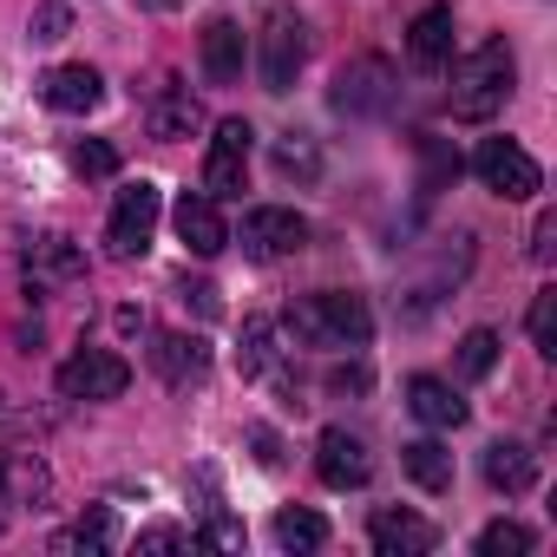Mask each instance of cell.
I'll list each match as a JSON object with an SVG mask.
<instances>
[{
    "mask_svg": "<svg viewBox=\"0 0 557 557\" xmlns=\"http://www.w3.org/2000/svg\"><path fill=\"white\" fill-rule=\"evenodd\" d=\"M283 322L302 348H368L374 342V309H368V296H348V289H315V296L289 302Z\"/></svg>",
    "mask_w": 557,
    "mask_h": 557,
    "instance_id": "obj_1",
    "label": "cell"
},
{
    "mask_svg": "<svg viewBox=\"0 0 557 557\" xmlns=\"http://www.w3.org/2000/svg\"><path fill=\"white\" fill-rule=\"evenodd\" d=\"M511 79H518V60H511V47H505V40L472 47V53L453 66V119H466V125L498 119V112H505V99H511Z\"/></svg>",
    "mask_w": 557,
    "mask_h": 557,
    "instance_id": "obj_2",
    "label": "cell"
},
{
    "mask_svg": "<svg viewBox=\"0 0 557 557\" xmlns=\"http://www.w3.org/2000/svg\"><path fill=\"white\" fill-rule=\"evenodd\" d=\"M309 60V27L275 0V8L262 14V34H256V73H262V92H289L296 73Z\"/></svg>",
    "mask_w": 557,
    "mask_h": 557,
    "instance_id": "obj_3",
    "label": "cell"
},
{
    "mask_svg": "<svg viewBox=\"0 0 557 557\" xmlns=\"http://www.w3.org/2000/svg\"><path fill=\"white\" fill-rule=\"evenodd\" d=\"M472 177H479L492 197H505V203H531V197L544 190L537 158H531L524 145H511V138H479V151H472Z\"/></svg>",
    "mask_w": 557,
    "mask_h": 557,
    "instance_id": "obj_4",
    "label": "cell"
},
{
    "mask_svg": "<svg viewBox=\"0 0 557 557\" xmlns=\"http://www.w3.org/2000/svg\"><path fill=\"white\" fill-rule=\"evenodd\" d=\"M158 210H164V197H158V184H125L119 190V203H112V216H106V249L119 256V262H132V256H145L151 249V230H158Z\"/></svg>",
    "mask_w": 557,
    "mask_h": 557,
    "instance_id": "obj_5",
    "label": "cell"
},
{
    "mask_svg": "<svg viewBox=\"0 0 557 557\" xmlns=\"http://www.w3.org/2000/svg\"><path fill=\"white\" fill-rule=\"evenodd\" d=\"M302 243H309V216H302V210H289V203L243 210V256L275 262V256H296Z\"/></svg>",
    "mask_w": 557,
    "mask_h": 557,
    "instance_id": "obj_6",
    "label": "cell"
},
{
    "mask_svg": "<svg viewBox=\"0 0 557 557\" xmlns=\"http://www.w3.org/2000/svg\"><path fill=\"white\" fill-rule=\"evenodd\" d=\"M249 145H256V132L243 125V119H223L216 125V138H210V151H203V197H243V177H249Z\"/></svg>",
    "mask_w": 557,
    "mask_h": 557,
    "instance_id": "obj_7",
    "label": "cell"
},
{
    "mask_svg": "<svg viewBox=\"0 0 557 557\" xmlns=\"http://www.w3.org/2000/svg\"><path fill=\"white\" fill-rule=\"evenodd\" d=\"M132 387V368H125V355H112V348H79L66 368H60V394L66 400H119Z\"/></svg>",
    "mask_w": 557,
    "mask_h": 557,
    "instance_id": "obj_8",
    "label": "cell"
},
{
    "mask_svg": "<svg viewBox=\"0 0 557 557\" xmlns=\"http://www.w3.org/2000/svg\"><path fill=\"white\" fill-rule=\"evenodd\" d=\"M315 472H322V485H335V492H361V485L374 479V459H368V446H361L348 426H329V433L315 440Z\"/></svg>",
    "mask_w": 557,
    "mask_h": 557,
    "instance_id": "obj_9",
    "label": "cell"
},
{
    "mask_svg": "<svg viewBox=\"0 0 557 557\" xmlns=\"http://www.w3.org/2000/svg\"><path fill=\"white\" fill-rule=\"evenodd\" d=\"M368 544H374L381 557H426V550L440 544V531H433V518H420V511L381 505V511L368 518Z\"/></svg>",
    "mask_w": 557,
    "mask_h": 557,
    "instance_id": "obj_10",
    "label": "cell"
},
{
    "mask_svg": "<svg viewBox=\"0 0 557 557\" xmlns=\"http://www.w3.org/2000/svg\"><path fill=\"white\" fill-rule=\"evenodd\" d=\"M387 99H394V66L387 60H355V66H342L335 73V112H387Z\"/></svg>",
    "mask_w": 557,
    "mask_h": 557,
    "instance_id": "obj_11",
    "label": "cell"
},
{
    "mask_svg": "<svg viewBox=\"0 0 557 557\" xmlns=\"http://www.w3.org/2000/svg\"><path fill=\"white\" fill-rule=\"evenodd\" d=\"M171 223H177L184 249H190V256H203V262L230 249V223H223L216 197H203V190H184V197H177V210H171Z\"/></svg>",
    "mask_w": 557,
    "mask_h": 557,
    "instance_id": "obj_12",
    "label": "cell"
},
{
    "mask_svg": "<svg viewBox=\"0 0 557 557\" xmlns=\"http://www.w3.org/2000/svg\"><path fill=\"white\" fill-rule=\"evenodd\" d=\"M47 485H53V479H47L40 459H27V453H8V459H0V531H8L27 505L40 511V505H47Z\"/></svg>",
    "mask_w": 557,
    "mask_h": 557,
    "instance_id": "obj_13",
    "label": "cell"
},
{
    "mask_svg": "<svg viewBox=\"0 0 557 557\" xmlns=\"http://www.w3.org/2000/svg\"><path fill=\"white\" fill-rule=\"evenodd\" d=\"M197 60H203V79H210V86H236V79H243V60H249L243 27H236V21H210L203 40H197Z\"/></svg>",
    "mask_w": 557,
    "mask_h": 557,
    "instance_id": "obj_14",
    "label": "cell"
},
{
    "mask_svg": "<svg viewBox=\"0 0 557 557\" xmlns=\"http://www.w3.org/2000/svg\"><path fill=\"white\" fill-rule=\"evenodd\" d=\"M79 275H86V249H79V243L40 236V243L27 249V283H34V289H60V283H79Z\"/></svg>",
    "mask_w": 557,
    "mask_h": 557,
    "instance_id": "obj_15",
    "label": "cell"
},
{
    "mask_svg": "<svg viewBox=\"0 0 557 557\" xmlns=\"http://www.w3.org/2000/svg\"><path fill=\"white\" fill-rule=\"evenodd\" d=\"M145 125H151V138H190V132L203 125V106L190 99V86L164 79V86L151 92V106H145Z\"/></svg>",
    "mask_w": 557,
    "mask_h": 557,
    "instance_id": "obj_16",
    "label": "cell"
},
{
    "mask_svg": "<svg viewBox=\"0 0 557 557\" xmlns=\"http://www.w3.org/2000/svg\"><path fill=\"white\" fill-rule=\"evenodd\" d=\"M151 368H158V381L190 387V381H203V368H210V342H203V335H158V342H151Z\"/></svg>",
    "mask_w": 557,
    "mask_h": 557,
    "instance_id": "obj_17",
    "label": "cell"
},
{
    "mask_svg": "<svg viewBox=\"0 0 557 557\" xmlns=\"http://www.w3.org/2000/svg\"><path fill=\"white\" fill-rule=\"evenodd\" d=\"M112 544H119L112 505H92V511H79L66 531H53V557H106Z\"/></svg>",
    "mask_w": 557,
    "mask_h": 557,
    "instance_id": "obj_18",
    "label": "cell"
},
{
    "mask_svg": "<svg viewBox=\"0 0 557 557\" xmlns=\"http://www.w3.org/2000/svg\"><path fill=\"white\" fill-rule=\"evenodd\" d=\"M40 99L53 112H92L106 99V79L92 66H53V73H40Z\"/></svg>",
    "mask_w": 557,
    "mask_h": 557,
    "instance_id": "obj_19",
    "label": "cell"
},
{
    "mask_svg": "<svg viewBox=\"0 0 557 557\" xmlns=\"http://www.w3.org/2000/svg\"><path fill=\"white\" fill-rule=\"evenodd\" d=\"M407 407H413V420H426V426H440V433L466 426V400H459L453 381H440V374H413V381H407Z\"/></svg>",
    "mask_w": 557,
    "mask_h": 557,
    "instance_id": "obj_20",
    "label": "cell"
},
{
    "mask_svg": "<svg viewBox=\"0 0 557 557\" xmlns=\"http://www.w3.org/2000/svg\"><path fill=\"white\" fill-rule=\"evenodd\" d=\"M407 60L420 73H440L453 60V8H426L413 27H407Z\"/></svg>",
    "mask_w": 557,
    "mask_h": 557,
    "instance_id": "obj_21",
    "label": "cell"
},
{
    "mask_svg": "<svg viewBox=\"0 0 557 557\" xmlns=\"http://www.w3.org/2000/svg\"><path fill=\"white\" fill-rule=\"evenodd\" d=\"M531 479H537V459H531L518 440L485 446V485H492V492H531Z\"/></svg>",
    "mask_w": 557,
    "mask_h": 557,
    "instance_id": "obj_22",
    "label": "cell"
},
{
    "mask_svg": "<svg viewBox=\"0 0 557 557\" xmlns=\"http://www.w3.org/2000/svg\"><path fill=\"white\" fill-rule=\"evenodd\" d=\"M400 466H407V479H413L420 492H453V453H446L440 440H413V446H400Z\"/></svg>",
    "mask_w": 557,
    "mask_h": 557,
    "instance_id": "obj_23",
    "label": "cell"
},
{
    "mask_svg": "<svg viewBox=\"0 0 557 557\" xmlns=\"http://www.w3.org/2000/svg\"><path fill=\"white\" fill-rule=\"evenodd\" d=\"M275 544H283V550H322V544H329V518L309 511V505L275 511Z\"/></svg>",
    "mask_w": 557,
    "mask_h": 557,
    "instance_id": "obj_24",
    "label": "cell"
},
{
    "mask_svg": "<svg viewBox=\"0 0 557 557\" xmlns=\"http://www.w3.org/2000/svg\"><path fill=\"white\" fill-rule=\"evenodd\" d=\"M275 355H283V348H275V322L269 315H249L243 322V355H236L243 361V381H262L275 368Z\"/></svg>",
    "mask_w": 557,
    "mask_h": 557,
    "instance_id": "obj_25",
    "label": "cell"
},
{
    "mask_svg": "<svg viewBox=\"0 0 557 557\" xmlns=\"http://www.w3.org/2000/svg\"><path fill=\"white\" fill-rule=\"evenodd\" d=\"M492 368H498V335L492 329H466L459 335V374L466 381H485Z\"/></svg>",
    "mask_w": 557,
    "mask_h": 557,
    "instance_id": "obj_26",
    "label": "cell"
},
{
    "mask_svg": "<svg viewBox=\"0 0 557 557\" xmlns=\"http://www.w3.org/2000/svg\"><path fill=\"white\" fill-rule=\"evenodd\" d=\"M537 537L524 531V524H511V518H498V524H485L479 531V557H524Z\"/></svg>",
    "mask_w": 557,
    "mask_h": 557,
    "instance_id": "obj_27",
    "label": "cell"
},
{
    "mask_svg": "<svg viewBox=\"0 0 557 557\" xmlns=\"http://www.w3.org/2000/svg\"><path fill=\"white\" fill-rule=\"evenodd\" d=\"M531 342H537V355H557V289L531 296Z\"/></svg>",
    "mask_w": 557,
    "mask_h": 557,
    "instance_id": "obj_28",
    "label": "cell"
},
{
    "mask_svg": "<svg viewBox=\"0 0 557 557\" xmlns=\"http://www.w3.org/2000/svg\"><path fill=\"white\" fill-rule=\"evenodd\" d=\"M275 171H283V177H315V171H322V158H315V145L296 132V138L275 145Z\"/></svg>",
    "mask_w": 557,
    "mask_h": 557,
    "instance_id": "obj_29",
    "label": "cell"
},
{
    "mask_svg": "<svg viewBox=\"0 0 557 557\" xmlns=\"http://www.w3.org/2000/svg\"><path fill=\"white\" fill-rule=\"evenodd\" d=\"M73 171L79 177H112L119 171V151L106 138H86V145H73Z\"/></svg>",
    "mask_w": 557,
    "mask_h": 557,
    "instance_id": "obj_30",
    "label": "cell"
},
{
    "mask_svg": "<svg viewBox=\"0 0 557 557\" xmlns=\"http://www.w3.org/2000/svg\"><path fill=\"white\" fill-rule=\"evenodd\" d=\"M190 544H203V550H243V544H249V531H243L236 518H210L203 531H190Z\"/></svg>",
    "mask_w": 557,
    "mask_h": 557,
    "instance_id": "obj_31",
    "label": "cell"
},
{
    "mask_svg": "<svg viewBox=\"0 0 557 557\" xmlns=\"http://www.w3.org/2000/svg\"><path fill=\"white\" fill-rule=\"evenodd\" d=\"M66 27H73V14L60 8V0L53 8H34V40H66Z\"/></svg>",
    "mask_w": 557,
    "mask_h": 557,
    "instance_id": "obj_32",
    "label": "cell"
},
{
    "mask_svg": "<svg viewBox=\"0 0 557 557\" xmlns=\"http://www.w3.org/2000/svg\"><path fill=\"white\" fill-rule=\"evenodd\" d=\"M138 550H190V531H177V524H151V531H138Z\"/></svg>",
    "mask_w": 557,
    "mask_h": 557,
    "instance_id": "obj_33",
    "label": "cell"
},
{
    "mask_svg": "<svg viewBox=\"0 0 557 557\" xmlns=\"http://www.w3.org/2000/svg\"><path fill=\"white\" fill-rule=\"evenodd\" d=\"M368 381H374V374L355 361V368H335V374H329V394H368Z\"/></svg>",
    "mask_w": 557,
    "mask_h": 557,
    "instance_id": "obj_34",
    "label": "cell"
},
{
    "mask_svg": "<svg viewBox=\"0 0 557 557\" xmlns=\"http://www.w3.org/2000/svg\"><path fill=\"white\" fill-rule=\"evenodd\" d=\"M550 236H557V216L544 210V216H537V230H531V256H537V262H550Z\"/></svg>",
    "mask_w": 557,
    "mask_h": 557,
    "instance_id": "obj_35",
    "label": "cell"
},
{
    "mask_svg": "<svg viewBox=\"0 0 557 557\" xmlns=\"http://www.w3.org/2000/svg\"><path fill=\"white\" fill-rule=\"evenodd\" d=\"M177 296H184V309L197 302V315H216V289H210V283H184Z\"/></svg>",
    "mask_w": 557,
    "mask_h": 557,
    "instance_id": "obj_36",
    "label": "cell"
}]
</instances>
